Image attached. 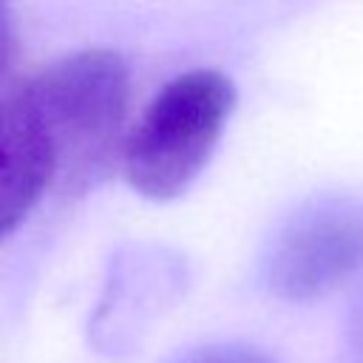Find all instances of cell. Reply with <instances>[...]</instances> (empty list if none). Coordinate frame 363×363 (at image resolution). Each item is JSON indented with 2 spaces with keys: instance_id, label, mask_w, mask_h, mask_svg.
Masks as SVG:
<instances>
[{
  "instance_id": "obj_1",
  "label": "cell",
  "mask_w": 363,
  "mask_h": 363,
  "mask_svg": "<svg viewBox=\"0 0 363 363\" xmlns=\"http://www.w3.org/2000/svg\"><path fill=\"white\" fill-rule=\"evenodd\" d=\"M54 153V187L88 193L122 162L128 142L130 71L108 48L60 57L31 77Z\"/></svg>"
},
{
  "instance_id": "obj_2",
  "label": "cell",
  "mask_w": 363,
  "mask_h": 363,
  "mask_svg": "<svg viewBox=\"0 0 363 363\" xmlns=\"http://www.w3.org/2000/svg\"><path fill=\"white\" fill-rule=\"evenodd\" d=\"M233 111L235 85L227 74L196 68L173 77L128 130V184L150 201L182 196L213 159Z\"/></svg>"
},
{
  "instance_id": "obj_3",
  "label": "cell",
  "mask_w": 363,
  "mask_h": 363,
  "mask_svg": "<svg viewBox=\"0 0 363 363\" xmlns=\"http://www.w3.org/2000/svg\"><path fill=\"white\" fill-rule=\"evenodd\" d=\"M363 269V199L318 196L275 233L264 278L275 298L318 301Z\"/></svg>"
},
{
  "instance_id": "obj_4",
  "label": "cell",
  "mask_w": 363,
  "mask_h": 363,
  "mask_svg": "<svg viewBox=\"0 0 363 363\" xmlns=\"http://www.w3.org/2000/svg\"><path fill=\"white\" fill-rule=\"evenodd\" d=\"M54 187V153L31 77L0 71V241Z\"/></svg>"
},
{
  "instance_id": "obj_5",
  "label": "cell",
  "mask_w": 363,
  "mask_h": 363,
  "mask_svg": "<svg viewBox=\"0 0 363 363\" xmlns=\"http://www.w3.org/2000/svg\"><path fill=\"white\" fill-rule=\"evenodd\" d=\"M173 363H275V360L267 357L264 352L241 346V343H210V346L187 352L184 357H179Z\"/></svg>"
},
{
  "instance_id": "obj_6",
  "label": "cell",
  "mask_w": 363,
  "mask_h": 363,
  "mask_svg": "<svg viewBox=\"0 0 363 363\" xmlns=\"http://www.w3.org/2000/svg\"><path fill=\"white\" fill-rule=\"evenodd\" d=\"M346 340H349L352 360H354V363H363V295H360L357 303L352 306L349 326H346Z\"/></svg>"
},
{
  "instance_id": "obj_7",
  "label": "cell",
  "mask_w": 363,
  "mask_h": 363,
  "mask_svg": "<svg viewBox=\"0 0 363 363\" xmlns=\"http://www.w3.org/2000/svg\"><path fill=\"white\" fill-rule=\"evenodd\" d=\"M11 45H14V28H11V9H9V0H0V71H6V68H9Z\"/></svg>"
}]
</instances>
